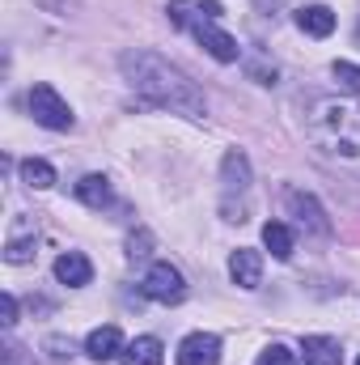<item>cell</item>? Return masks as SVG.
Masks as SVG:
<instances>
[{"label":"cell","instance_id":"cell-1","mask_svg":"<svg viewBox=\"0 0 360 365\" xmlns=\"http://www.w3.org/2000/svg\"><path fill=\"white\" fill-rule=\"evenodd\" d=\"M123 77L127 86L140 93L149 106H162V110H174V115H186V119H203L208 115V98L203 90L182 73L174 68L170 60H162L157 51H123Z\"/></svg>","mask_w":360,"mask_h":365},{"label":"cell","instance_id":"cell-2","mask_svg":"<svg viewBox=\"0 0 360 365\" xmlns=\"http://www.w3.org/2000/svg\"><path fill=\"white\" fill-rule=\"evenodd\" d=\"M309 136L327 153L360 158V106L356 102H318L309 110Z\"/></svg>","mask_w":360,"mask_h":365},{"label":"cell","instance_id":"cell-3","mask_svg":"<svg viewBox=\"0 0 360 365\" xmlns=\"http://www.w3.org/2000/svg\"><path fill=\"white\" fill-rule=\"evenodd\" d=\"M30 115H34V123L51 128V132H68L73 128V106L55 93V86H47V81H38L30 90Z\"/></svg>","mask_w":360,"mask_h":365},{"label":"cell","instance_id":"cell-4","mask_svg":"<svg viewBox=\"0 0 360 365\" xmlns=\"http://www.w3.org/2000/svg\"><path fill=\"white\" fill-rule=\"evenodd\" d=\"M144 297H153V302H162V306H179L182 297H186V280L174 264H153L149 272H144Z\"/></svg>","mask_w":360,"mask_h":365},{"label":"cell","instance_id":"cell-5","mask_svg":"<svg viewBox=\"0 0 360 365\" xmlns=\"http://www.w3.org/2000/svg\"><path fill=\"white\" fill-rule=\"evenodd\" d=\"M34 242H38L34 221L17 217V221L9 225V238H4V264H30V259H34Z\"/></svg>","mask_w":360,"mask_h":365},{"label":"cell","instance_id":"cell-6","mask_svg":"<svg viewBox=\"0 0 360 365\" xmlns=\"http://www.w3.org/2000/svg\"><path fill=\"white\" fill-rule=\"evenodd\" d=\"M179 365H221V340L212 331H195L179 344Z\"/></svg>","mask_w":360,"mask_h":365},{"label":"cell","instance_id":"cell-7","mask_svg":"<svg viewBox=\"0 0 360 365\" xmlns=\"http://www.w3.org/2000/svg\"><path fill=\"white\" fill-rule=\"evenodd\" d=\"M229 276H233L238 289H259V280H263V255L250 251V247H238L229 255Z\"/></svg>","mask_w":360,"mask_h":365},{"label":"cell","instance_id":"cell-8","mask_svg":"<svg viewBox=\"0 0 360 365\" xmlns=\"http://www.w3.org/2000/svg\"><path fill=\"white\" fill-rule=\"evenodd\" d=\"M288 212H292L305 230H314V234H331V221H327V212L318 208L314 195H305V191H288Z\"/></svg>","mask_w":360,"mask_h":365},{"label":"cell","instance_id":"cell-9","mask_svg":"<svg viewBox=\"0 0 360 365\" xmlns=\"http://www.w3.org/2000/svg\"><path fill=\"white\" fill-rule=\"evenodd\" d=\"M85 353H90L93 361H115L119 353H123V331L115 327V323H106V327H93L90 340H85Z\"/></svg>","mask_w":360,"mask_h":365},{"label":"cell","instance_id":"cell-10","mask_svg":"<svg viewBox=\"0 0 360 365\" xmlns=\"http://www.w3.org/2000/svg\"><path fill=\"white\" fill-rule=\"evenodd\" d=\"M55 280H60V284L81 289V284H90V280H93V264L81 255V251H64V255L55 259Z\"/></svg>","mask_w":360,"mask_h":365},{"label":"cell","instance_id":"cell-11","mask_svg":"<svg viewBox=\"0 0 360 365\" xmlns=\"http://www.w3.org/2000/svg\"><path fill=\"white\" fill-rule=\"evenodd\" d=\"M233 191H238V195L250 191V162H246L242 149H229V153H225V200H229Z\"/></svg>","mask_w":360,"mask_h":365},{"label":"cell","instance_id":"cell-12","mask_svg":"<svg viewBox=\"0 0 360 365\" xmlns=\"http://www.w3.org/2000/svg\"><path fill=\"white\" fill-rule=\"evenodd\" d=\"M301 353H305V365H344L339 340H331V336H305Z\"/></svg>","mask_w":360,"mask_h":365},{"label":"cell","instance_id":"cell-13","mask_svg":"<svg viewBox=\"0 0 360 365\" xmlns=\"http://www.w3.org/2000/svg\"><path fill=\"white\" fill-rule=\"evenodd\" d=\"M119 365H162V340L157 336H136L132 344H123Z\"/></svg>","mask_w":360,"mask_h":365},{"label":"cell","instance_id":"cell-14","mask_svg":"<svg viewBox=\"0 0 360 365\" xmlns=\"http://www.w3.org/2000/svg\"><path fill=\"white\" fill-rule=\"evenodd\" d=\"M297 26H301L309 38H327V34L335 30V13H331L327 4H305V9H297Z\"/></svg>","mask_w":360,"mask_h":365},{"label":"cell","instance_id":"cell-15","mask_svg":"<svg viewBox=\"0 0 360 365\" xmlns=\"http://www.w3.org/2000/svg\"><path fill=\"white\" fill-rule=\"evenodd\" d=\"M77 200L90 204V208H106L110 204V179L106 175H85L77 182Z\"/></svg>","mask_w":360,"mask_h":365},{"label":"cell","instance_id":"cell-16","mask_svg":"<svg viewBox=\"0 0 360 365\" xmlns=\"http://www.w3.org/2000/svg\"><path fill=\"white\" fill-rule=\"evenodd\" d=\"M263 247H268L275 259H292V230L284 221H268L263 225Z\"/></svg>","mask_w":360,"mask_h":365},{"label":"cell","instance_id":"cell-17","mask_svg":"<svg viewBox=\"0 0 360 365\" xmlns=\"http://www.w3.org/2000/svg\"><path fill=\"white\" fill-rule=\"evenodd\" d=\"M21 182L34 187V191H47V187L55 182V166L43 162V158H26V162H21Z\"/></svg>","mask_w":360,"mask_h":365},{"label":"cell","instance_id":"cell-18","mask_svg":"<svg viewBox=\"0 0 360 365\" xmlns=\"http://www.w3.org/2000/svg\"><path fill=\"white\" fill-rule=\"evenodd\" d=\"M331 73H335L339 90H348V93H356V98H360V68H356V64H348V60H335V64H331Z\"/></svg>","mask_w":360,"mask_h":365},{"label":"cell","instance_id":"cell-19","mask_svg":"<svg viewBox=\"0 0 360 365\" xmlns=\"http://www.w3.org/2000/svg\"><path fill=\"white\" fill-rule=\"evenodd\" d=\"M255 365H301L297 361V353L292 349H284V344H268L263 353H259V361Z\"/></svg>","mask_w":360,"mask_h":365},{"label":"cell","instance_id":"cell-20","mask_svg":"<svg viewBox=\"0 0 360 365\" xmlns=\"http://www.w3.org/2000/svg\"><path fill=\"white\" fill-rule=\"evenodd\" d=\"M47 349H51V357H55V361L73 357V340H60V336H51V340H47Z\"/></svg>","mask_w":360,"mask_h":365},{"label":"cell","instance_id":"cell-21","mask_svg":"<svg viewBox=\"0 0 360 365\" xmlns=\"http://www.w3.org/2000/svg\"><path fill=\"white\" fill-rule=\"evenodd\" d=\"M149 242H153V238L140 230V234H132V242H127V247H132V255H149Z\"/></svg>","mask_w":360,"mask_h":365},{"label":"cell","instance_id":"cell-22","mask_svg":"<svg viewBox=\"0 0 360 365\" xmlns=\"http://www.w3.org/2000/svg\"><path fill=\"white\" fill-rule=\"evenodd\" d=\"M0 306H4V327H13V323H17V297H13V293H4V302H0Z\"/></svg>","mask_w":360,"mask_h":365},{"label":"cell","instance_id":"cell-23","mask_svg":"<svg viewBox=\"0 0 360 365\" xmlns=\"http://www.w3.org/2000/svg\"><path fill=\"white\" fill-rule=\"evenodd\" d=\"M255 4H259V9H268V4H275V0H255Z\"/></svg>","mask_w":360,"mask_h":365},{"label":"cell","instance_id":"cell-24","mask_svg":"<svg viewBox=\"0 0 360 365\" xmlns=\"http://www.w3.org/2000/svg\"><path fill=\"white\" fill-rule=\"evenodd\" d=\"M356 365H360V361H356Z\"/></svg>","mask_w":360,"mask_h":365}]
</instances>
